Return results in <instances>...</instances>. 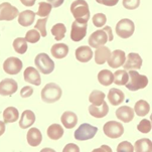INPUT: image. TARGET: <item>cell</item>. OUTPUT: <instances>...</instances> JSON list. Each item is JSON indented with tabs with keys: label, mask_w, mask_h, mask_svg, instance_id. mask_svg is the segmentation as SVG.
Returning a JSON list of instances; mask_svg holds the SVG:
<instances>
[{
	"label": "cell",
	"mask_w": 152,
	"mask_h": 152,
	"mask_svg": "<svg viewBox=\"0 0 152 152\" xmlns=\"http://www.w3.org/2000/svg\"><path fill=\"white\" fill-rule=\"evenodd\" d=\"M71 12L76 20L88 22L90 19L89 5L85 0H76L71 4Z\"/></svg>",
	"instance_id": "cell-1"
},
{
	"label": "cell",
	"mask_w": 152,
	"mask_h": 152,
	"mask_svg": "<svg viewBox=\"0 0 152 152\" xmlns=\"http://www.w3.org/2000/svg\"><path fill=\"white\" fill-rule=\"evenodd\" d=\"M129 81L125 85L129 91L135 92L138 90L144 89L148 85V78L144 75H140L137 71H129Z\"/></svg>",
	"instance_id": "cell-2"
},
{
	"label": "cell",
	"mask_w": 152,
	"mask_h": 152,
	"mask_svg": "<svg viewBox=\"0 0 152 152\" xmlns=\"http://www.w3.org/2000/svg\"><path fill=\"white\" fill-rule=\"evenodd\" d=\"M63 91L61 87L55 83L46 84L42 90V99L45 103H55L61 99Z\"/></svg>",
	"instance_id": "cell-3"
},
{
	"label": "cell",
	"mask_w": 152,
	"mask_h": 152,
	"mask_svg": "<svg viewBox=\"0 0 152 152\" xmlns=\"http://www.w3.org/2000/svg\"><path fill=\"white\" fill-rule=\"evenodd\" d=\"M34 64L37 66V68L45 75L53 73V69H55V63H53V61L45 53H38L35 56Z\"/></svg>",
	"instance_id": "cell-4"
},
{
	"label": "cell",
	"mask_w": 152,
	"mask_h": 152,
	"mask_svg": "<svg viewBox=\"0 0 152 152\" xmlns=\"http://www.w3.org/2000/svg\"><path fill=\"white\" fill-rule=\"evenodd\" d=\"M134 30H135V24L129 18L121 19L116 25V33L121 38H129L132 37Z\"/></svg>",
	"instance_id": "cell-5"
},
{
	"label": "cell",
	"mask_w": 152,
	"mask_h": 152,
	"mask_svg": "<svg viewBox=\"0 0 152 152\" xmlns=\"http://www.w3.org/2000/svg\"><path fill=\"white\" fill-rule=\"evenodd\" d=\"M98 132V127H95L89 123H84L75 132V138L79 141H86L94 138Z\"/></svg>",
	"instance_id": "cell-6"
},
{
	"label": "cell",
	"mask_w": 152,
	"mask_h": 152,
	"mask_svg": "<svg viewBox=\"0 0 152 152\" xmlns=\"http://www.w3.org/2000/svg\"><path fill=\"white\" fill-rule=\"evenodd\" d=\"M103 132L109 138L117 139L121 137L124 133V127L117 121H108L103 127Z\"/></svg>",
	"instance_id": "cell-7"
},
{
	"label": "cell",
	"mask_w": 152,
	"mask_h": 152,
	"mask_svg": "<svg viewBox=\"0 0 152 152\" xmlns=\"http://www.w3.org/2000/svg\"><path fill=\"white\" fill-rule=\"evenodd\" d=\"M87 22H82L79 20H75L72 23V30H71V39L73 42H81L83 40L87 34Z\"/></svg>",
	"instance_id": "cell-8"
},
{
	"label": "cell",
	"mask_w": 152,
	"mask_h": 152,
	"mask_svg": "<svg viewBox=\"0 0 152 152\" xmlns=\"http://www.w3.org/2000/svg\"><path fill=\"white\" fill-rule=\"evenodd\" d=\"M107 42H109V37H108L107 32L104 29L96 30L89 37V45L91 48H99L101 46H104Z\"/></svg>",
	"instance_id": "cell-9"
},
{
	"label": "cell",
	"mask_w": 152,
	"mask_h": 152,
	"mask_svg": "<svg viewBox=\"0 0 152 152\" xmlns=\"http://www.w3.org/2000/svg\"><path fill=\"white\" fill-rule=\"evenodd\" d=\"M19 15L18 9L8 2H3L0 4V20L11 21Z\"/></svg>",
	"instance_id": "cell-10"
},
{
	"label": "cell",
	"mask_w": 152,
	"mask_h": 152,
	"mask_svg": "<svg viewBox=\"0 0 152 152\" xmlns=\"http://www.w3.org/2000/svg\"><path fill=\"white\" fill-rule=\"evenodd\" d=\"M22 69V61L18 58L10 56L4 61L3 69L8 75H16L18 74Z\"/></svg>",
	"instance_id": "cell-11"
},
{
	"label": "cell",
	"mask_w": 152,
	"mask_h": 152,
	"mask_svg": "<svg viewBox=\"0 0 152 152\" xmlns=\"http://www.w3.org/2000/svg\"><path fill=\"white\" fill-rule=\"evenodd\" d=\"M18 85L13 79H4L0 82V95L1 96H11L16 93Z\"/></svg>",
	"instance_id": "cell-12"
},
{
	"label": "cell",
	"mask_w": 152,
	"mask_h": 152,
	"mask_svg": "<svg viewBox=\"0 0 152 152\" xmlns=\"http://www.w3.org/2000/svg\"><path fill=\"white\" fill-rule=\"evenodd\" d=\"M126 61V55L123 50H116L111 53V56L108 60V65L112 69H118L123 66Z\"/></svg>",
	"instance_id": "cell-13"
},
{
	"label": "cell",
	"mask_w": 152,
	"mask_h": 152,
	"mask_svg": "<svg viewBox=\"0 0 152 152\" xmlns=\"http://www.w3.org/2000/svg\"><path fill=\"white\" fill-rule=\"evenodd\" d=\"M125 71H132V69H138L142 66V58L141 56L136 53H128V56L126 58V61L124 65Z\"/></svg>",
	"instance_id": "cell-14"
},
{
	"label": "cell",
	"mask_w": 152,
	"mask_h": 152,
	"mask_svg": "<svg viewBox=\"0 0 152 152\" xmlns=\"http://www.w3.org/2000/svg\"><path fill=\"white\" fill-rule=\"evenodd\" d=\"M23 76H24V81L28 84L34 85V86H39L42 84V78L39 76V73L37 69L32 66H28L25 69Z\"/></svg>",
	"instance_id": "cell-15"
},
{
	"label": "cell",
	"mask_w": 152,
	"mask_h": 152,
	"mask_svg": "<svg viewBox=\"0 0 152 152\" xmlns=\"http://www.w3.org/2000/svg\"><path fill=\"white\" fill-rule=\"evenodd\" d=\"M116 117L124 123H129L134 118V110L129 106H122L116 110Z\"/></svg>",
	"instance_id": "cell-16"
},
{
	"label": "cell",
	"mask_w": 152,
	"mask_h": 152,
	"mask_svg": "<svg viewBox=\"0 0 152 152\" xmlns=\"http://www.w3.org/2000/svg\"><path fill=\"white\" fill-rule=\"evenodd\" d=\"M26 139L27 142L30 146L32 147H37V146L39 145L42 141V132H40L39 129L37 128H31V129L28 130L27 135H26Z\"/></svg>",
	"instance_id": "cell-17"
},
{
	"label": "cell",
	"mask_w": 152,
	"mask_h": 152,
	"mask_svg": "<svg viewBox=\"0 0 152 152\" xmlns=\"http://www.w3.org/2000/svg\"><path fill=\"white\" fill-rule=\"evenodd\" d=\"M35 122V114L31 110H25L22 112L21 118L19 120V126L22 129H27Z\"/></svg>",
	"instance_id": "cell-18"
},
{
	"label": "cell",
	"mask_w": 152,
	"mask_h": 152,
	"mask_svg": "<svg viewBox=\"0 0 152 152\" xmlns=\"http://www.w3.org/2000/svg\"><path fill=\"white\" fill-rule=\"evenodd\" d=\"M111 56L110 48L107 46H101V48H97L95 51V63L97 65H104L106 61H108Z\"/></svg>",
	"instance_id": "cell-19"
},
{
	"label": "cell",
	"mask_w": 152,
	"mask_h": 152,
	"mask_svg": "<svg viewBox=\"0 0 152 152\" xmlns=\"http://www.w3.org/2000/svg\"><path fill=\"white\" fill-rule=\"evenodd\" d=\"M93 58V51L91 48L87 45L80 46L76 50V58L81 63H88Z\"/></svg>",
	"instance_id": "cell-20"
},
{
	"label": "cell",
	"mask_w": 152,
	"mask_h": 152,
	"mask_svg": "<svg viewBox=\"0 0 152 152\" xmlns=\"http://www.w3.org/2000/svg\"><path fill=\"white\" fill-rule=\"evenodd\" d=\"M61 120L64 127L66 128V129H72L78 123V117H77V115L74 112H71V111H66V112L64 113L61 115Z\"/></svg>",
	"instance_id": "cell-21"
},
{
	"label": "cell",
	"mask_w": 152,
	"mask_h": 152,
	"mask_svg": "<svg viewBox=\"0 0 152 152\" xmlns=\"http://www.w3.org/2000/svg\"><path fill=\"white\" fill-rule=\"evenodd\" d=\"M108 100H109L110 103L113 105V106H118V105H120L122 102H124L125 95L121 90L113 88V89H111L109 91V94H108Z\"/></svg>",
	"instance_id": "cell-22"
},
{
	"label": "cell",
	"mask_w": 152,
	"mask_h": 152,
	"mask_svg": "<svg viewBox=\"0 0 152 152\" xmlns=\"http://www.w3.org/2000/svg\"><path fill=\"white\" fill-rule=\"evenodd\" d=\"M50 53L53 58L61 60V58H64L68 56L69 46L65 45V43H56V45H53L51 46Z\"/></svg>",
	"instance_id": "cell-23"
},
{
	"label": "cell",
	"mask_w": 152,
	"mask_h": 152,
	"mask_svg": "<svg viewBox=\"0 0 152 152\" xmlns=\"http://www.w3.org/2000/svg\"><path fill=\"white\" fill-rule=\"evenodd\" d=\"M108 112H109V107L106 102L103 103L101 106H95L92 104L89 107V113L95 118H104L105 116H107Z\"/></svg>",
	"instance_id": "cell-24"
},
{
	"label": "cell",
	"mask_w": 152,
	"mask_h": 152,
	"mask_svg": "<svg viewBox=\"0 0 152 152\" xmlns=\"http://www.w3.org/2000/svg\"><path fill=\"white\" fill-rule=\"evenodd\" d=\"M35 13L31 10H24V11L20 12L18 15V22L19 24L23 27L30 26L34 21Z\"/></svg>",
	"instance_id": "cell-25"
},
{
	"label": "cell",
	"mask_w": 152,
	"mask_h": 152,
	"mask_svg": "<svg viewBox=\"0 0 152 152\" xmlns=\"http://www.w3.org/2000/svg\"><path fill=\"white\" fill-rule=\"evenodd\" d=\"M64 128L61 127V125L58 124H51L50 127L46 130V134H48V137L50 139V140H58L64 136Z\"/></svg>",
	"instance_id": "cell-26"
},
{
	"label": "cell",
	"mask_w": 152,
	"mask_h": 152,
	"mask_svg": "<svg viewBox=\"0 0 152 152\" xmlns=\"http://www.w3.org/2000/svg\"><path fill=\"white\" fill-rule=\"evenodd\" d=\"M134 150L136 152H152V141L148 138L139 139L135 142Z\"/></svg>",
	"instance_id": "cell-27"
},
{
	"label": "cell",
	"mask_w": 152,
	"mask_h": 152,
	"mask_svg": "<svg viewBox=\"0 0 152 152\" xmlns=\"http://www.w3.org/2000/svg\"><path fill=\"white\" fill-rule=\"evenodd\" d=\"M150 111V105L147 101L145 100H139L135 103L134 106V112L136 113V115L139 117H144L149 113Z\"/></svg>",
	"instance_id": "cell-28"
},
{
	"label": "cell",
	"mask_w": 152,
	"mask_h": 152,
	"mask_svg": "<svg viewBox=\"0 0 152 152\" xmlns=\"http://www.w3.org/2000/svg\"><path fill=\"white\" fill-rule=\"evenodd\" d=\"M98 81L103 86H110L114 82V74H112L109 69H102L98 74Z\"/></svg>",
	"instance_id": "cell-29"
},
{
	"label": "cell",
	"mask_w": 152,
	"mask_h": 152,
	"mask_svg": "<svg viewBox=\"0 0 152 152\" xmlns=\"http://www.w3.org/2000/svg\"><path fill=\"white\" fill-rule=\"evenodd\" d=\"M19 117V112L15 107H7L3 111L4 123H13L17 121Z\"/></svg>",
	"instance_id": "cell-30"
},
{
	"label": "cell",
	"mask_w": 152,
	"mask_h": 152,
	"mask_svg": "<svg viewBox=\"0 0 152 152\" xmlns=\"http://www.w3.org/2000/svg\"><path fill=\"white\" fill-rule=\"evenodd\" d=\"M129 81V74L125 69H118L114 74V83L118 86H125Z\"/></svg>",
	"instance_id": "cell-31"
},
{
	"label": "cell",
	"mask_w": 152,
	"mask_h": 152,
	"mask_svg": "<svg viewBox=\"0 0 152 152\" xmlns=\"http://www.w3.org/2000/svg\"><path fill=\"white\" fill-rule=\"evenodd\" d=\"M89 101L95 106H101L105 102V94L99 90H94L89 97Z\"/></svg>",
	"instance_id": "cell-32"
},
{
	"label": "cell",
	"mask_w": 152,
	"mask_h": 152,
	"mask_svg": "<svg viewBox=\"0 0 152 152\" xmlns=\"http://www.w3.org/2000/svg\"><path fill=\"white\" fill-rule=\"evenodd\" d=\"M66 32V28L65 26V24H63V23H56L51 28V33H53L56 40H58V42H60V40H61L65 37Z\"/></svg>",
	"instance_id": "cell-33"
},
{
	"label": "cell",
	"mask_w": 152,
	"mask_h": 152,
	"mask_svg": "<svg viewBox=\"0 0 152 152\" xmlns=\"http://www.w3.org/2000/svg\"><path fill=\"white\" fill-rule=\"evenodd\" d=\"M13 48L19 55H24L27 50V42L23 37H17L13 42Z\"/></svg>",
	"instance_id": "cell-34"
},
{
	"label": "cell",
	"mask_w": 152,
	"mask_h": 152,
	"mask_svg": "<svg viewBox=\"0 0 152 152\" xmlns=\"http://www.w3.org/2000/svg\"><path fill=\"white\" fill-rule=\"evenodd\" d=\"M51 8H53V6H51L50 3L40 2L39 6H38V11L37 12V14L39 17H48L50 13Z\"/></svg>",
	"instance_id": "cell-35"
},
{
	"label": "cell",
	"mask_w": 152,
	"mask_h": 152,
	"mask_svg": "<svg viewBox=\"0 0 152 152\" xmlns=\"http://www.w3.org/2000/svg\"><path fill=\"white\" fill-rule=\"evenodd\" d=\"M152 129V124H151V121H149L147 119H143L139 122V124L137 125V130L139 132L144 133V134H147L151 131Z\"/></svg>",
	"instance_id": "cell-36"
},
{
	"label": "cell",
	"mask_w": 152,
	"mask_h": 152,
	"mask_svg": "<svg viewBox=\"0 0 152 152\" xmlns=\"http://www.w3.org/2000/svg\"><path fill=\"white\" fill-rule=\"evenodd\" d=\"M40 33L37 31V29H31V30H28L25 34V39L26 42H30V43H37L40 38Z\"/></svg>",
	"instance_id": "cell-37"
},
{
	"label": "cell",
	"mask_w": 152,
	"mask_h": 152,
	"mask_svg": "<svg viewBox=\"0 0 152 152\" xmlns=\"http://www.w3.org/2000/svg\"><path fill=\"white\" fill-rule=\"evenodd\" d=\"M93 24L96 27L100 28L103 27L105 25V23L107 22V17L104 13H96L93 16Z\"/></svg>",
	"instance_id": "cell-38"
},
{
	"label": "cell",
	"mask_w": 152,
	"mask_h": 152,
	"mask_svg": "<svg viewBox=\"0 0 152 152\" xmlns=\"http://www.w3.org/2000/svg\"><path fill=\"white\" fill-rule=\"evenodd\" d=\"M46 22H48V18L45 17L42 19H38L37 24H35L34 28L37 30H39V33L42 37H46V28H45Z\"/></svg>",
	"instance_id": "cell-39"
},
{
	"label": "cell",
	"mask_w": 152,
	"mask_h": 152,
	"mask_svg": "<svg viewBox=\"0 0 152 152\" xmlns=\"http://www.w3.org/2000/svg\"><path fill=\"white\" fill-rule=\"evenodd\" d=\"M117 152H134V147L128 141H122L121 143L118 144Z\"/></svg>",
	"instance_id": "cell-40"
},
{
	"label": "cell",
	"mask_w": 152,
	"mask_h": 152,
	"mask_svg": "<svg viewBox=\"0 0 152 152\" xmlns=\"http://www.w3.org/2000/svg\"><path fill=\"white\" fill-rule=\"evenodd\" d=\"M140 5V0H123V6L128 10H134Z\"/></svg>",
	"instance_id": "cell-41"
},
{
	"label": "cell",
	"mask_w": 152,
	"mask_h": 152,
	"mask_svg": "<svg viewBox=\"0 0 152 152\" xmlns=\"http://www.w3.org/2000/svg\"><path fill=\"white\" fill-rule=\"evenodd\" d=\"M33 94V89L29 86H25L23 87L20 91V96L22 98H28Z\"/></svg>",
	"instance_id": "cell-42"
},
{
	"label": "cell",
	"mask_w": 152,
	"mask_h": 152,
	"mask_svg": "<svg viewBox=\"0 0 152 152\" xmlns=\"http://www.w3.org/2000/svg\"><path fill=\"white\" fill-rule=\"evenodd\" d=\"M63 152H80V148L77 144L75 143H69L66 144L64 148Z\"/></svg>",
	"instance_id": "cell-43"
},
{
	"label": "cell",
	"mask_w": 152,
	"mask_h": 152,
	"mask_svg": "<svg viewBox=\"0 0 152 152\" xmlns=\"http://www.w3.org/2000/svg\"><path fill=\"white\" fill-rule=\"evenodd\" d=\"M99 4L105 5V6H115L119 2V0H96Z\"/></svg>",
	"instance_id": "cell-44"
},
{
	"label": "cell",
	"mask_w": 152,
	"mask_h": 152,
	"mask_svg": "<svg viewBox=\"0 0 152 152\" xmlns=\"http://www.w3.org/2000/svg\"><path fill=\"white\" fill-rule=\"evenodd\" d=\"M92 152H112V149L108 145H102L101 147L94 149Z\"/></svg>",
	"instance_id": "cell-45"
},
{
	"label": "cell",
	"mask_w": 152,
	"mask_h": 152,
	"mask_svg": "<svg viewBox=\"0 0 152 152\" xmlns=\"http://www.w3.org/2000/svg\"><path fill=\"white\" fill-rule=\"evenodd\" d=\"M64 1H65V0H48V3H50L53 7H55V8L60 7L61 5L64 3Z\"/></svg>",
	"instance_id": "cell-46"
},
{
	"label": "cell",
	"mask_w": 152,
	"mask_h": 152,
	"mask_svg": "<svg viewBox=\"0 0 152 152\" xmlns=\"http://www.w3.org/2000/svg\"><path fill=\"white\" fill-rule=\"evenodd\" d=\"M103 29H104L105 31L107 32L108 37H109V42H112L113 38H114V37H113V32H112V29H111V27L107 25V26H104V28H103Z\"/></svg>",
	"instance_id": "cell-47"
},
{
	"label": "cell",
	"mask_w": 152,
	"mask_h": 152,
	"mask_svg": "<svg viewBox=\"0 0 152 152\" xmlns=\"http://www.w3.org/2000/svg\"><path fill=\"white\" fill-rule=\"evenodd\" d=\"M35 1H37V0H20V2H21L23 5H25V6H28V7L34 5Z\"/></svg>",
	"instance_id": "cell-48"
},
{
	"label": "cell",
	"mask_w": 152,
	"mask_h": 152,
	"mask_svg": "<svg viewBox=\"0 0 152 152\" xmlns=\"http://www.w3.org/2000/svg\"><path fill=\"white\" fill-rule=\"evenodd\" d=\"M4 132H5V123L0 121V136L3 135Z\"/></svg>",
	"instance_id": "cell-49"
},
{
	"label": "cell",
	"mask_w": 152,
	"mask_h": 152,
	"mask_svg": "<svg viewBox=\"0 0 152 152\" xmlns=\"http://www.w3.org/2000/svg\"><path fill=\"white\" fill-rule=\"evenodd\" d=\"M40 152H56L53 149H51V148H43L40 150Z\"/></svg>",
	"instance_id": "cell-50"
},
{
	"label": "cell",
	"mask_w": 152,
	"mask_h": 152,
	"mask_svg": "<svg viewBox=\"0 0 152 152\" xmlns=\"http://www.w3.org/2000/svg\"><path fill=\"white\" fill-rule=\"evenodd\" d=\"M150 121H151V124H152V114H151V116H150Z\"/></svg>",
	"instance_id": "cell-51"
}]
</instances>
